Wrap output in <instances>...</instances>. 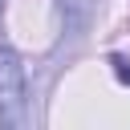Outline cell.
I'll use <instances>...</instances> for the list:
<instances>
[{
    "label": "cell",
    "mask_w": 130,
    "mask_h": 130,
    "mask_svg": "<svg viewBox=\"0 0 130 130\" xmlns=\"http://www.w3.org/2000/svg\"><path fill=\"white\" fill-rule=\"evenodd\" d=\"M28 85H24V65L12 45H0V126H28Z\"/></svg>",
    "instance_id": "cell-1"
},
{
    "label": "cell",
    "mask_w": 130,
    "mask_h": 130,
    "mask_svg": "<svg viewBox=\"0 0 130 130\" xmlns=\"http://www.w3.org/2000/svg\"><path fill=\"white\" fill-rule=\"evenodd\" d=\"M93 8L98 0H57V20H61V37H81L93 20Z\"/></svg>",
    "instance_id": "cell-2"
},
{
    "label": "cell",
    "mask_w": 130,
    "mask_h": 130,
    "mask_svg": "<svg viewBox=\"0 0 130 130\" xmlns=\"http://www.w3.org/2000/svg\"><path fill=\"white\" fill-rule=\"evenodd\" d=\"M110 69H114V77H118L122 85H130V61H126L122 53H114V57H110Z\"/></svg>",
    "instance_id": "cell-3"
},
{
    "label": "cell",
    "mask_w": 130,
    "mask_h": 130,
    "mask_svg": "<svg viewBox=\"0 0 130 130\" xmlns=\"http://www.w3.org/2000/svg\"><path fill=\"white\" fill-rule=\"evenodd\" d=\"M0 12H4V0H0Z\"/></svg>",
    "instance_id": "cell-4"
}]
</instances>
